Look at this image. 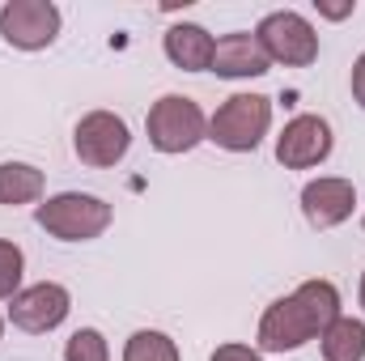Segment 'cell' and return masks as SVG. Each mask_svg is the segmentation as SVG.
Masks as SVG:
<instances>
[{"mask_svg":"<svg viewBox=\"0 0 365 361\" xmlns=\"http://www.w3.org/2000/svg\"><path fill=\"white\" fill-rule=\"evenodd\" d=\"M43 171L30 166V162H0V204L4 208H17V204H34L43 195Z\"/></svg>","mask_w":365,"mask_h":361,"instance_id":"4fadbf2b","label":"cell"},{"mask_svg":"<svg viewBox=\"0 0 365 361\" xmlns=\"http://www.w3.org/2000/svg\"><path fill=\"white\" fill-rule=\"evenodd\" d=\"M314 9H319L323 17H331V21H344V17H353V13H357V0H344V4H327V0H314Z\"/></svg>","mask_w":365,"mask_h":361,"instance_id":"d6986e66","label":"cell"},{"mask_svg":"<svg viewBox=\"0 0 365 361\" xmlns=\"http://www.w3.org/2000/svg\"><path fill=\"white\" fill-rule=\"evenodd\" d=\"M331 145H336V136L323 115H297L276 136V162L284 171H310L331 158Z\"/></svg>","mask_w":365,"mask_h":361,"instance_id":"ba28073f","label":"cell"},{"mask_svg":"<svg viewBox=\"0 0 365 361\" xmlns=\"http://www.w3.org/2000/svg\"><path fill=\"white\" fill-rule=\"evenodd\" d=\"M272 128V98L264 93H230L208 119V141L225 153H255Z\"/></svg>","mask_w":365,"mask_h":361,"instance_id":"3957f363","label":"cell"},{"mask_svg":"<svg viewBox=\"0 0 365 361\" xmlns=\"http://www.w3.org/2000/svg\"><path fill=\"white\" fill-rule=\"evenodd\" d=\"M212 51H217V39L195 21H179V26L166 30V60L182 73H208Z\"/></svg>","mask_w":365,"mask_h":361,"instance_id":"7c38bea8","label":"cell"},{"mask_svg":"<svg viewBox=\"0 0 365 361\" xmlns=\"http://www.w3.org/2000/svg\"><path fill=\"white\" fill-rule=\"evenodd\" d=\"M255 39H259V47L268 51V60H272V64H284V68H306V64L319 60V34H314V26H310L302 13H293V9L268 13V17L255 26Z\"/></svg>","mask_w":365,"mask_h":361,"instance_id":"5b68a950","label":"cell"},{"mask_svg":"<svg viewBox=\"0 0 365 361\" xmlns=\"http://www.w3.org/2000/svg\"><path fill=\"white\" fill-rule=\"evenodd\" d=\"M73 149L77 158L93 166V171H106V166H119L132 149V132L128 123L115 115V111H90L77 119L73 128Z\"/></svg>","mask_w":365,"mask_h":361,"instance_id":"8992f818","label":"cell"},{"mask_svg":"<svg viewBox=\"0 0 365 361\" xmlns=\"http://www.w3.org/2000/svg\"><path fill=\"white\" fill-rule=\"evenodd\" d=\"M208 361H259V349H251V345H221V349H212Z\"/></svg>","mask_w":365,"mask_h":361,"instance_id":"ac0fdd59","label":"cell"},{"mask_svg":"<svg viewBox=\"0 0 365 361\" xmlns=\"http://www.w3.org/2000/svg\"><path fill=\"white\" fill-rule=\"evenodd\" d=\"M123 361H182L179 345L166 336V332H153V327H140L128 336L123 345Z\"/></svg>","mask_w":365,"mask_h":361,"instance_id":"9a60e30c","label":"cell"},{"mask_svg":"<svg viewBox=\"0 0 365 361\" xmlns=\"http://www.w3.org/2000/svg\"><path fill=\"white\" fill-rule=\"evenodd\" d=\"M361 225H365V213H361Z\"/></svg>","mask_w":365,"mask_h":361,"instance_id":"603a6c76","label":"cell"},{"mask_svg":"<svg viewBox=\"0 0 365 361\" xmlns=\"http://www.w3.org/2000/svg\"><path fill=\"white\" fill-rule=\"evenodd\" d=\"M0 336H4V319H0Z\"/></svg>","mask_w":365,"mask_h":361,"instance_id":"7402d4cb","label":"cell"},{"mask_svg":"<svg viewBox=\"0 0 365 361\" xmlns=\"http://www.w3.org/2000/svg\"><path fill=\"white\" fill-rule=\"evenodd\" d=\"M60 34V9L51 0H9L0 9V39L17 51H43Z\"/></svg>","mask_w":365,"mask_h":361,"instance_id":"52a82bcc","label":"cell"},{"mask_svg":"<svg viewBox=\"0 0 365 361\" xmlns=\"http://www.w3.org/2000/svg\"><path fill=\"white\" fill-rule=\"evenodd\" d=\"M340 319V289L331 280H302L289 298H276L259 319V349L264 353H293L323 336Z\"/></svg>","mask_w":365,"mask_h":361,"instance_id":"6da1fadb","label":"cell"},{"mask_svg":"<svg viewBox=\"0 0 365 361\" xmlns=\"http://www.w3.org/2000/svg\"><path fill=\"white\" fill-rule=\"evenodd\" d=\"M145 132H149V145L158 153L175 158V153H191L200 141H208V119H204V111H200L195 98H187V93H162L149 106Z\"/></svg>","mask_w":365,"mask_h":361,"instance_id":"277c9868","label":"cell"},{"mask_svg":"<svg viewBox=\"0 0 365 361\" xmlns=\"http://www.w3.org/2000/svg\"><path fill=\"white\" fill-rule=\"evenodd\" d=\"M361 310H365V272H361Z\"/></svg>","mask_w":365,"mask_h":361,"instance_id":"44dd1931","label":"cell"},{"mask_svg":"<svg viewBox=\"0 0 365 361\" xmlns=\"http://www.w3.org/2000/svg\"><path fill=\"white\" fill-rule=\"evenodd\" d=\"M323 361H365V323L340 315L323 336H319Z\"/></svg>","mask_w":365,"mask_h":361,"instance_id":"5bb4252c","label":"cell"},{"mask_svg":"<svg viewBox=\"0 0 365 361\" xmlns=\"http://www.w3.org/2000/svg\"><path fill=\"white\" fill-rule=\"evenodd\" d=\"M272 68L268 51L259 47V39L251 30H234L225 39H217V51H212V73L225 77V81H242V77H264Z\"/></svg>","mask_w":365,"mask_h":361,"instance_id":"8fae6325","label":"cell"},{"mask_svg":"<svg viewBox=\"0 0 365 361\" xmlns=\"http://www.w3.org/2000/svg\"><path fill=\"white\" fill-rule=\"evenodd\" d=\"M34 221L60 243H93L110 230L115 208L102 195H90V191H60V195H51L34 208Z\"/></svg>","mask_w":365,"mask_h":361,"instance_id":"7a4b0ae2","label":"cell"},{"mask_svg":"<svg viewBox=\"0 0 365 361\" xmlns=\"http://www.w3.org/2000/svg\"><path fill=\"white\" fill-rule=\"evenodd\" d=\"M68 310H73V293L56 280H38L9 302V323L30 336H47L68 319Z\"/></svg>","mask_w":365,"mask_h":361,"instance_id":"9c48e42d","label":"cell"},{"mask_svg":"<svg viewBox=\"0 0 365 361\" xmlns=\"http://www.w3.org/2000/svg\"><path fill=\"white\" fill-rule=\"evenodd\" d=\"M353 208H357V187L349 179L327 175V179H310L302 187V217L310 230H336L353 217Z\"/></svg>","mask_w":365,"mask_h":361,"instance_id":"30bf717a","label":"cell"},{"mask_svg":"<svg viewBox=\"0 0 365 361\" xmlns=\"http://www.w3.org/2000/svg\"><path fill=\"white\" fill-rule=\"evenodd\" d=\"M64 361H110V345L98 327H81L68 336L64 345Z\"/></svg>","mask_w":365,"mask_h":361,"instance_id":"e0dca14e","label":"cell"},{"mask_svg":"<svg viewBox=\"0 0 365 361\" xmlns=\"http://www.w3.org/2000/svg\"><path fill=\"white\" fill-rule=\"evenodd\" d=\"M21 272H26V255L17 243L0 238V302H13L21 293Z\"/></svg>","mask_w":365,"mask_h":361,"instance_id":"2e32d148","label":"cell"},{"mask_svg":"<svg viewBox=\"0 0 365 361\" xmlns=\"http://www.w3.org/2000/svg\"><path fill=\"white\" fill-rule=\"evenodd\" d=\"M353 98H357V106L365 111V51L357 56V64H353Z\"/></svg>","mask_w":365,"mask_h":361,"instance_id":"ffe728a7","label":"cell"}]
</instances>
